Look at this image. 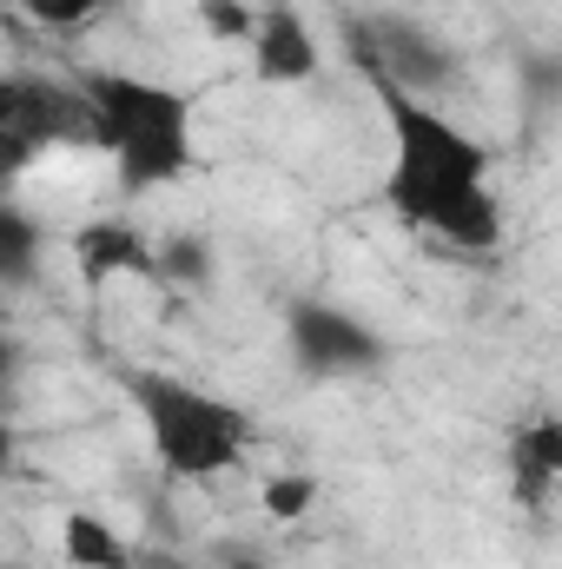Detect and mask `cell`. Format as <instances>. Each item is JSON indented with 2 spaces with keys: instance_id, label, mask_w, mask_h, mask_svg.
I'll use <instances>...</instances> for the list:
<instances>
[{
  "instance_id": "1",
  "label": "cell",
  "mask_w": 562,
  "mask_h": 569,
  "mask_svg": "<svg viewBox=\"0 0 562 569\" xmlns=\"http://www.w3.org/2000/svg\"><path fill=\"white\" fill-rule=\"evenodd\" d=\"M384 127H391V179H384V206L411 226V232H436L463 252H490L503 239V206L490 192V146L463 133L450 113H436L423 93L364 73Z\"/></svg>"
},
{
  "instance_id": "2",
  "label": "cell",
  "mask_w": 562,
  "mask_h": 569,
  "mask_svg": "<svg viewBox=\"0 0 562 569\" xmlns=\"http://www.w3.org/2000/svg\"><path fill=\"white\" fill-rule=\"evenodd\" d=\"M80 93L93 107V146L113 159L127 192H152L192 172V100L179 87L140 73H87Z\"/></svg>"
},
{
  "instance_id": "3",
  "label": "cell",
  "mask_w": 562,
  "mask_h": 569,
  "mask_svg": "<svg viewBox=\"0 0 562 569\" xmlns=\"http://www.w3.org/2000/svg\"><path fill=\"white\" fill-rule=\"evenodd\" d=\"M127 398L145 425V443L159 457L165 477L179 483H205V477H225L245 443H252V418L185 378H165V371H127Z\"/></svg>"
},
{
  "instance_id": "4",
  "label": "cell",
  "mask_w": 562,
  "mask_h": 569,
  "mask_svg": "<svg viewBox=\"0 0 562 569\" xmlns=\"http://www.w3.org/2000/svg\"><path fill=\"white\" fill-rule=\"evenodd\" d=\"M284 351L318 385L324 378H371L391 358V345H384L378 325H364L358 311L324 305V298H291V311H284Z\"/></svg>"
},
{
  "instance_id": "5",
  "label": "cell",
  "mask_w": 562,
  "mask_h": 569,
  "mask_svg": "<svg viewBox=\"0 0 562 569\" xmlns=\"http://www.w3.org/2000/svg\"><path fill=\"white\" fill-rule=\"evenodd\" d=\"M60 140H93V107L80 87H53V80H7L0 87V146L7 166H27L40 146Z\"/></svg>"
},
{
  "instance_id": "6",
  "label": "cell",
  "mask_w": 562,
  "mask_h": 569,
  "mask_svg": "<svg viewBox=\"0 0 562 569\" xmlns=\"http://www.w3.org/2000/svg\"><path fill=\"white\" fill-rule=\"evenodd\" d=\"M252 73L265 87H304L318 80V33L298 13V0H259V27H252Z\"/></svg>"
},
{
  "instance_id": "7",
  "label": "cell",
  "mask_w": 562,
  "mask_h": 569,
  "mask_svg": "<svg viewBox=\"0 0 562 569\" xmlns=\"http://www.w3.org/2000/svg\"><path fill=\"white\" fill-rule=\"evenodd\" d=\"M73 266L87 284L107 279H152L159 284V252L145 246V232L133 219H87L73 232Z\"/></svg>"
},
{
  "instance_id": "8",
  "label": "cell",
  "mask_w": 562,
  "mask_h": 569,
  "mask_svg": "<svg viewBox=\"0 0 562 569\" xmlns=\"http://www.w3.org/2000/svg\"><path fill=\"white\" fill-rule=\"evenodd\" d=\"M562 483V418H530L510 437V490L523 510L550 503V490Z\"/></svg>"
},
{
  "instance_id": "9",
  "label": "cell",
  "mask_w": 562,
  "mask_h": 569,
  "mask_svg": "<svg viewBox=\"0 0 562 569\" xmlns=\"http://www.w3.org/2000/svg\"><path fill=\"white\" fill-rule=\"evenodd\" d=\"M60 550H67L73 569H133V543H127L107 517H93V510H67Z\"/></svg>"
},
{
  "instance_id": "10",
  "label": "cell",
  "mask_w": 562,
  "mask_h": 569,
  "mask_svg": "<svg viewBox=\"0 0 562 569\" xmlns=\"http://www.w3.org/2000/svg\"><path fill=\"white\" fill-rule=\"evenodd\" d=\"M212 272H219V259H212L205 239L179 232V239L159 246V284H212Z\"/></svg>"
},
{
  "instance_id": "11",
  "label": "cell",
  "mask_w": 562,
  "mask_h": 569,
  "mask_svg": "<svg viewBox=\"0 0 562 569\" xmlns=\"http://www.w3.org/2000/svg\"><path fill=\"white\" fill-rule=\"evenodd\" d=\"M33 246H40V232H33V219L27 212H0V252H7V279L27 284L33 279Z\"/></svg>"
},
{
  "instance_id": "12",
  "label": "cell",
  "mask_w": 562,
  "mask_h": 569,
  "mask_svg": "<svg viewBox=\"0 0 562 569\" xmlns=\"http://www.w3.org/2000/svg\"><path fill=\"white\" fill-rule=\"evenodd\" d=\"M199 27H205L212 40H252L259 7H245V0H199Z\"/></svg>"
},
{
  "instance_id": "13",
  "label": "cell",
  "mask_w": 562,
  "mask_h": 569,
  "mask_svg": "<svg viewBox=\"0 0 562 569\" xmlns=\"http://www.w3.org/2000/svg\"><path fill=\"white\" fill-rule=\"evenodd\" d=\"M311 497H318V483L298 477V470H291V477H265V510H272L279 523H298V517L311 510Z\"/></svg>"
},
{
  "instance_id": "14",
  "label": "cell",
  "mask_w": 562,
  "mask_h": 569,
  "mask_svg": "<svg viewBox=\"0 0 562 569\" xmlns=\"http://www.w3.org/2000/svg\"><path fill=\"white\" fill-rule=\"evenodd\" d=\"M20 13H33V20H47V27H87L107 0H13Z\"/></svg>"
},
{
  "instance_id": "15",
  "label": "cell",
  "mask_w": 562,
  "mask_h": 569,
  "mask_svg": "<svg viewBox=\"0 0 562 569\" xmlns=\"http://www.w3.org/2000/svg\"><path fill=\"white\" fill-rule=\"evenodd\" d=\"M219 569H265V563H259V557H225Z\"/></svg>"
}]
</instances>
